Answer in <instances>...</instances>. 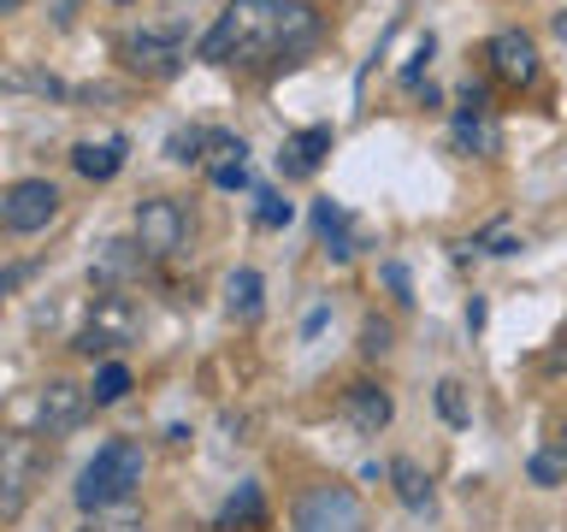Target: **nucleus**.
<instances>
[{
  "label": "nucleus",
  "instance_id": "31",
  "mask_svg": "<svg viewBox=\"0 0 567 532\" xmlns=\"http://www.w3.org/2000/svg\"><path fill=\"white\" fill-rule=\"evenodd\" d=\"M379 273H384V284H390V296H396V301H414V296H408V266L402 260H384Z\"/></svg>",
  "mask_w": 567,
  "mask_h": 532
},
{
  "label": "nucleus",
  "instance_id": "21",
  "mask_svg": "<svg viewBox=\"0 0 567 532\" xmlns=\"http://www.w3.org/2000/svg\"><path fill=\"white\" fill-rule=\"evenodd\" d=\"M207 149H213L207 124H177L166 136V160H177V166H207Z\"/></svg>",
  "mask_w": 567,
  "mask_h": 532
},
{
  "label": "nucleus",
  "instance_id": "4",
  "mask_svg": "<svg viewBox=\"0 0 567 532\" xmlns=\"http://www.w3.org/2000/svg\"><path fill=\"white\" fill-rule=\"evenodd\" d=\"M136 331H142L136 301L124 296V290H101L95 301H89V314H83L78 337H71V349L95 361V355H118L124 344H136Z\"/></svg>",
  "mask_w": 567,
  "mask_h": 532
},
{
  "label": "nucleus",
  "instance_id": "7",
  "mask_svg": "<svg viewBox=\"0 0 567 532\" xmlns=\"http://www.w3.org/2000/svg\"><path fill=\"white\" fill-rule=\"evenodd\" d=\"M136 243L148 260H172L189 248V207L172 202V195H148L136 202Z\"/></svg>",
  "mask_w": 567,
  "mask_h": 532
},
{
  "label": "nucleus",
  "instance_id": "16",
  "mask_svg": "<svg viewBox=\"0 0 567 532\" xmlns=\"http://www.w3.org/2000/svg\"><path fill=\"white\" fill-rule=\"evenodd\" d=\"M390 491H396V503H402L408 514H432V509H437V485H432V473H425L420 461H408V456L390 461Z\"/></svg>",
  "mask_w": 567,
  "mask_h": 532
},
{
  "label": "nucleus",
  "instance_id": "25",
  "mask_svg": "<svg viewBox=\"0 0 567 532\" xmlns=\"http://www.w3.org/2000/svg\"><path fill=\"white\" fill-rule=\"evenodd\" d=\"M390 349H396V326H390V319H379V314H367L361 355H367V361H379V355H390Z\"/></svg>",
  "mask_w": 567,
  "mask_h": 532
},
{
  "label": "nucleus",
  "instance_id": "19",
  "mask_svg": "<svg viewBox=\"0 0 567 532\" xmlns=\"http://www.w3.org/2000/svg\"><path fill=\"white\" fill-rule=\"evenodd\" d=\"M313 231H319V243H326V255L331 260H349L354 255V237H349V207L343 202H313Z\"/></svg>",
  "mask_w": 567,
  "mask_h": 532
},
{
  "label": "nucleus",
  "instance_id": "29",
  "mask_svg": "<svg viewBox=\"0 0 567 532\" xmlns=\"http://www.w3.org/2000/svg\"><path fill=\"white\" fill-rule=\"evenodd\" d=\"M432 53H437V35L425 30L420 42H414V53H408V65H402V89H420V78H425V65H432Z\"/></svg>",
  "mask_w": 567,
  "mask_h": 532
},
{
  "label": "nucleus",
  "instance_id": "15",
  "mask_svg": "<svg viewBox=\"0 0 567 532\" xmlns=\"http://www.w3.org/2000/svg\"><path fill=\"white\" fill-rule=\"evenodd\" d=\"M124 154H131V142L113 131L101 142H78V149H71V166H78V177H89V184H113L124 172Z\"/></svg>",
  "mask_w": 567,
  "mask_h": 532
},
{
  "label": "nucleus",
  "instance_id": "18",
  "mask_svg": "<svg viewBox=\"0 0 567 532\" xmlns=\"http://www.w3.org/2000/svg\"><path fill=\"white\" fill-rule=\"evenodd\" d=\"M455 149L491 160L496 149H503V136H496V119H491V113H473V106H455Z\"/></svg>",
  "mask_w": 567,
  "mask_h": 532
},
{
  "label": "nucleus",
  "instance_id": "17",
  "mask_svg": "<svg viewBox=\"0 0 567 532\" xmlns=\"http://www.w3.org/2000/svg\"><path fill=\"white\" fill-rule=\"evenodd\" d=\"M260 526H266V497H260L255 479H243L219 509V532H260Z\"/></svg>",
  "mask_w": 567,
  "mask_h": 532
},
{
  "label": "nucleus",
  "instance_id": "9",
  "mask_svg": "<svg viewBox=\"0 0 567 532\" xmlns=\"http://www.w3.org/2000/svg\"><path fill=\"white\" fill-rule=\"evenodd\" d=\"M95 408L89 385H71V379H48L35 390V432L42 438H65L71 426H83V415Z\"/></svg>",
  "mask_w": 567,
  "mask_h": 532
},
{
  "label": "nucleus",
  "instance_id": "35",
  "mask_svg": "<svg viewBox=\"0 0 567 532\" xmlns=\"http://www.w3.org/2000/svg\"><path fill=\"white\" fill-rule=\"evenodd\" d=\"M549 30H556V42H567V12H556V24H549Z\"/></svg>",
  "mask_w": 567,
  "mask_h": 532
},
{
  "label": "nucleus",
  "instance_id": "33",
  "mask_svg": "<svg viewBox=\"0 0 567 532\" xmlns=\"http://www.w3.org/2000/svg\"><path fill=\"white\" fill-rule=\"evenodd\" d=\"M326 314H331V308H326V301H319V308H313L308 319H301V337H319V326H326Z\"/></svg>",
  "mask_w": 567,
  "mask_h": 532
},
{
  "label": "nucleus",
  "instance_id": "22",
  "mask_svg": "<svg viewBox=\"0 0 567 532\" xmlns=\"http://www.w3.org/2000/svg\"><path fill=\"white\" fill-rule=\"evenodd\" d=\"M7 89H12V95H24V89H30V95H42V101H65V95H71V89L53 78V71H24V65L7 71Z\"/></svg>",
  "mask_w": 567,
  "mask_h": 532
},
{
  "label": "nucleus",
  "instance_id": "38",
  "mask_svg": "<svg viewBox=\"0 0 567 532\" xmlns=\"http://www.w3.org/2000/svg\"><path fill=\"white\" fill-rule=\"evenodd\" d=\"M113 7H131V0H113Z\"/></svg>",
  "mask_w": 567,
  "mask_h": 532
},
{
  "label": "nucleus",
  "instance_id": "32",
  "mask_svg": "<svg viewBox=\"0 0 567 532\" xmlns=\"http://www.w3.org/2000/svg\"><path fill=\"white\" fill-rule=\"evenodd\" d=\"M485 314H491V308H485V296H467V331H473V337L485 331Z\"/></svg>",
  "mask_w": 567,
  "mask_h": 532
},
{
  "label": "nucleus",
  "instance_id": "34",
  "mask_svg": "<svg viewBox=\"0 0 567 532\" xmlns=\"http://www.w3.org/2000/svg\"><path fill=\"white\" fill-rule=\"evenodd\" d=\"M549 367H556V372H567V331H561V344L549 349Z\"/></svg>",
  "mask_w": 567,
  "mask_h": 532
},
{
  "label": "nucleus",
  "instance_id": "23",
  "mask_svg": "<svg viewBox=\"0 0 567 532\" xmlns=\"http://www.w3.org/2000/svg\"><path fill=\"white\" fill-rule=\"evenodd\" d=\"M124 390H131V367H124V361H106V367H95V385H89V397H95V408H113V402H124Z\"/></svg>",
  "mask_w": 567,
  "mask_h": 532
},
{
  "label": "nucleus",
  "instance_id": "2",
  "mask_svg": "<svg viewBox=\"0 0 567 532\" xmlns=\"http://www.w3.org/2000/svg\"><path fill=\"white\" fill-rule=\"evenodd\" d=\"M142 473H148V461H142V443H131V438L101 443L95 461H89V468L78 473V509H83V514H106V509L131 503L136 485H142Z\"/></svg>",
  "mask_w": 567,
  "mask_h": 532
},
{
  "label": "nucleus",
  "instance_id": "3",
  "mask_svg": "<svg viewBox=\"0 0 567 532\" xmlns=\"http://www.w3.org/2000/svg\"><path fill=\"white\" fill-rule=\"evenodd\" d=\"M124 65L136 71V78H177L189 60H202V42L177 24V18H166V24H142L124 35Z\"/></svg>",
  "mask_w": 567,
  "mask_h": 532
},
{
  "label": "nucleus",
  "instance_id": "14",
  "mask_svg": "<svg viewBox=\"0 0 567 532\" xmlns=\"http://www.w3.org/2000/svg\"><path fill=\"white\" fill-rule=\"evenodd\" d=\"M207 184L213 190H248V142L230 136V131H213V149H207Z\"/></svg>",
  "mask_w": 567,
  "mask_h": 532
},
{
  "label": "nucleus",
  "instance_id": "37",
  "mask_svg": "<svg viewBox=\"0 0 567 532\" xmlns=\"http://www.w3.org/2000/svg\"><path fill=\"white\" fill-rule=\"evenodd\" d=\"M561 450H567V420H561Z\"/></svg>",
  "mask_w": 567,
  "mask_h": 532
},
{
  "label": "nucleus",
  "instance_id": "5",
  "mask_svg": "<svg viewBox=\"0 0 567 532\" xmlns=\"http://www.w3.org/2000/svg\"><path fill=\"white\" fill-rule=\"evenodd\" d=\"M290 532H367V509L349 485H308L290 509Z\"/></svg>",
  "mask_w": 567,
  "mask_h": 532
},
{
  "label": "nucleus",
  "instance_id": "13",
  "mask_svg": "<svg viewBox=\"0 0 567 532\" xmlns=\"http://www.w3.org/2000/svg\"><path fill=\"white\" fill-rule=\"evenodd\" d=\"M142 260H148V255H142V243H136V237H131V243L113 237V243H101V248H95V260H89V278H95L101 290H124V284L142 273Z\"/></svg>",
  "mask_w": 567,
  "mask_h": 532
},
{
  "label": "nucleus",
  "instance_id": "36",
  "mask_svg": "<svg viewBox=\"0 0 567 532\" xmlns=\"http://www.w3.org/2000/svg\"><path fill=\"white\" fill-rule=\"evenodd\" d=\"M18 7H24V0H0V12H18Z\"/></svg>",
  "mask_w": 567,
  "mask_h": 532
},
{
  "label": "nucleus",
  "instance_id": "27",
  "mask_svg": "<svg viewBox=\"0 0 567 532\" xmlns=\"http://www.w3.org/2000/svg\"><path fill=\"white\" fill-rule=\"evenodd\" d=\"M255 202H260V207H255V219H260V231H284V225L296 219V202H284L278 190H260Z\"/></svg>",
  "mask_w": 567,
  "mask_h": 532
},
{
  "label": "nucleus",
  "instance_id": "26",
  "mask_svg": "<svg viewBox=\"0 0 567 532\" xmlns=\"http://www.w3.org/2000/svg\"><path fill=\"white\" fill-rule=\"evenodd\" d=\"M532 485H561V479H567V450H561V443H556V450H538V456H532Z\"/></svg>",
  "mask_w": 567,
  "mask_h": 532
},
{
  "label": "nucleus",
  "instance_id": "12",
  "mask_svg": "<svg viewBox=\"0 0 567 532\" xmlns=\"http://www.w3.org/2000/svg\"><path fill=\"white\" fill-rule=\"evenodd\" d=\"M331 142H337L331 124H308V131L284 136V149H278V172H284V177H313L319 166H326Z\"/></svg>",
  "mask_w": 567,
  "mask_h": 532
},
{
  "label": "nucleus",
  "instance_id": "24",
  "mask_svg": "<svg viewBox=\"0 0 567 532\" xmlns=\"http://www.w3.org/2000/svg\"><path fill=\"white\" fill-rule=\"evenodd\" d=\"M467 248H478V255H514V248H520V231H514L508 219H491Z\"/></svg>",
  "mask_w": 567,
  "mask_h": 532
},
{
  "label": "nucleus",
  "instance_id": "10",
  "mask_svg": "<svg viewBox=\"0 0 567 532\" xmlns=\"http://www.w3.org/2000/svg\"><path fill=\"white\" fill-rule=\"evenodd\" d=\"M485 60L496 71V83H508V89H532V83H538V42H532L526 30H496L491 48H485Z\"/></svg>",
  "mask_w": 567,
  "mask_h": 532
},
{
  "label": "nucleus",
  "instance_id": "28",
  "mask_svg": "<svg viewBox=\"0 0 567 532\" xmlns=\"http://www.w3.org/2000/svg\"><path fill=\"white\" fill-rule=\"evenodd\" d=\"M437 415L450 420V426H467V420H473V408H467V390H461L455 379H443V385H437Z\"/></svg>",
  "mask_w": 567,
  "mask_h": 532
},
{
  "label": "nucleus",
  "instance_id": "11",
  "mask_svg": "<svg viewBox=\"0 0 567 532\" xmlns=\"http://www.w3.org/2000/svg\"><path fill=\"white\" fill-rule=\"evenodd\" d=\"M390 415H396V402H390V390L384 385H372V379H354L343 385V420L354 426V432H367V438H379Z\"/></svg>",
  "mask_w": 567,
  "mask_h": 532
},
{
  "label": "nucleus",
  "instance_id": "20",
  "mask_svg": "<svg viewBox=\"0 0 567 532\" xmlns=\"http://www.w3.org/2000/svg\"><path fill=\"white\" fill-rule=\"evenodd\" d=\"M260 273L255 266H237V273L225 278V308H230V319H255L260 314Z\"/></svg>",
  "mask_w": 567,
  "mask_h": 532
},
{
  "label": "nucleus",
  "instance_id": "8",
  "mask_svg": "<svg viewBox=\"0 0 567 532\" xmlns=\"http://www.w3.org/2000/svg\"><path fill=\"white\" fill-rule=\"evenodd\" d=\"M60 184L53 177H18V184L0 195V225L12 231V237H35V231H48L60 219Z\"/></svg>",
  "mask_w": 567,
  "mask_h": 532
},
{
  "label": "nucleus",
  "instance_id": "1",
  "mask_svg": "<svg viewBox=\"0 0 567 532\" xmlns=\"http://www.w3.org/2000/svg\"><path fill=\"white\" fill-rule=\"evenodd\" d=\"M319 42V12L301 0H225L202 35V60L213 65H260V60H296Z\"/></svg>",
  "mask_w": 567,
  "mask_h": 532
},
{
  "label": "nucleus",
  "instance_id": "6",
  "mask_svg": "<svg viewBox=\"0 0 567 532\" xmlns=\"http://www.w3.org/2000/svg\"><path fill=\"white\" fill-rule=\"evenodd\" d=\"M48 473V450L24 432H12L7 443H0V521H18L35 491V479Z\"/></svg>",
  "mask_w": 567,
  "mask_h": 532
},
{
  "label": "nucleus",
  "instance_id": "30",
  "mask_svg": "<svg viewBox=\"0 0 567 532\" xmlns=\"http://www.w3.org/2000/svg\"><path fill=\"white\" fill-rule=\"evenodd\" d=\"M101 532H148V526H142V514H136V509H124V503H118V509H106V526H101Z\"/></svg>",
  "mask_w": 567,
  "mask_h": 532
}]
</instances>
